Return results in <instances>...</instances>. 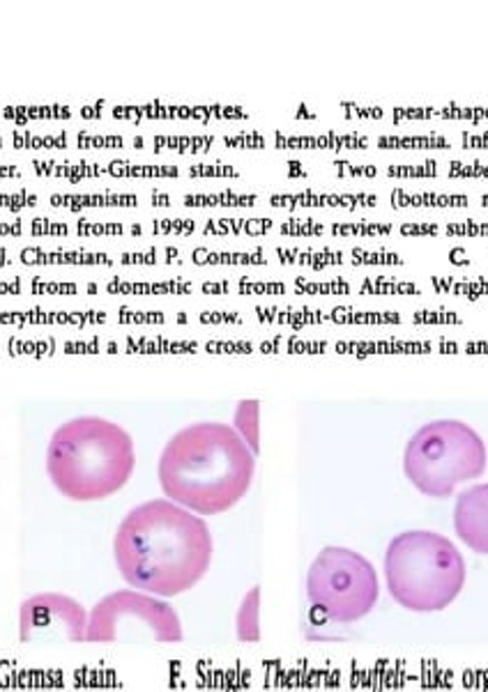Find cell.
Returning a JSON list of instances; mask_svg holds the SVG:
<instances>
[{
  "label": "cell",
  "instance_id": "obj_7",
  "mask_svg": "<svg viewBox=\"0 0 488 692\" xmlns=\"http://www.w3.org/2000/svg\"><path fill=\"white\" fill-rule=\"evenodd\" d=\"M134 626H138L143 639L148 637L164 645H178L185 639L182 622L174 605L136 589H120L90 610L86 641L111 645V641L138 639Z\"/></svg>",
  "mask_w": 488,
  "mask_h": 692
},
{
  "label": "cell",
  "instance_id": "obj_19",
  "mask_svg": "<svg viewBox=\"0 0 488 692\" xmlns=\"http://www.w3.org/2000/svg\"><path fill=\"white\" fill-rule=\"evenodd\" d=\"M334 235H392L395 226L392 224H336Z\"/></svg>",
  "mask_w": 488,
  "mask_h": 692
},
{
  "label": "cell",
  "instance_id": "obj_16",
  "mask_svg": "<svg viewBox=\"0 0 488 692\" xmlns=\"http://www.w3.org/2000/svg\"><path fill=\"white\" fill-rule=\"evenodd\" d=\"M362 292L369 294H420V288L408 281H392V279H374V281H364V286L359 288Z\"/></svg>",
  "mask_w": 488,
  "mask_h": 692
},
{
  "label": "cell",
  "instance_id": "obj_9",
  "mask_svg": "<svg viewBox=\"0 0 488 692\" xmlns=\"http://www.w3.org/2000/svg\"><path fill=\"white\" fill-rule=\"evenodd\" d=\"M454 529L470 550L488 555V483L473 485L458 494Z\"/></svg>",
  "mask_w": 488,
  "mask_h": 692
},
{
  "label": "cell",
  "instance_id": "obj_13",
  "mask_svg": "<svg viewBox=\"0 0 488 692\" xmlns=\"http://www.w3.org/2000/svg\"><path fill=\"white\" fill-rule=\"evenodd\" d=\"M339 350H344V353L355 350L357 355H410V353H429L433 348L429 343L385 338V341H376V343H357L355 348H351V345H344V348H339Z\"/></svg>",
  "mask_w": 488,
  "mask_h": 692
},
{
  "label": "cell",
  "instance_id": "obj_22",
  "mask_svg": "<svg viewBox=\"0 0 488 692\" xmlns=\"http://www.w3.org/2000/svg\"><path fill=\"white\" fill-rule=\"evenodd\" d=\"M395 122H406V120H429L435 118V109H395Z\"/></svg>",
  "mask_w": 488,
  "mask_h": 692
},
{
  "label": "cell",
  "instance_id": "obj_21",
  "mask_svg": "<svg viewBox=\"0 0 488 692\" xmlns=\"http://www.w3.org/2000/svg\"><path fill=\"white\" fill-rule=\"evenodd\" d=\"M450 178H488V166L479 164H450Z\"/></svg>",
  "mask_w": 488,
  "mask_h": 692
},
{
  "label": "cell",
  "instance_id": "obj_28",
  "mask_svg": "<svg viewBox=\"0 0 488 692\" xmlns=\"http://www.w3.org/2000/svg\"><path fill=\"white\" fill-rule=\"evenodd\" d=\"M481 203H484V205H488V196H484V198H481Z\"/></svg>",
  "mask_w": 488,
  "mask_h": 692
},
{
  "label": "cell",
  "instance_id": "obj_1",
  "mask_svg": "<svg viewBox=\"0 0 488 692\" xmlns=\"http://www.w3.org/2000/svg\"><path fill=\"white\" fill-rule=\"evenodd\" d=\"M214 543L201 515L168 500L134 506L113 538L115 566L132 589L174 599L210 571Z\"/></svg>",
  "mask_w": 488,
  "mask_h": 692
},
{
  "label": "cell",
  "instance_id": "obj_5",
  "mask_svg": "<svg viewBox=\"0 0 488 692\" xmlns=\"http://www.w3.org/2000/svg\"><path fill=\"white\" fill-rule=\"evenodd\" d=\"M486 465L484 439L473 426L456 418H437L422 426L410 437L403 454L408 481L437 500L450 498L458 483L479 479Z\"/></svg>",
  "mask_w": 488,
  "mask_h": 692
},
{
  "label": "cell",
  "instance_id": "obj_6",
  "mask_svg": "<svg viewBox=\"0 0 488 692\" xmlns=\"http://www.w3.org/2000/svg\"><path fill=\"white\" fill-rule=\"evenodd\" d=\"M307 599L336 624H355L371 614L380 599L374 563L348 548H325L307 573Z\"/></svg>",
  "mask_w": 488,
  "mask_h": 692
},
{
  "label": "cell",
  "instance_id": "obj_20",
  "mask_svg": "<svg viewBox=\"0 0 488 692\" xmlns=\"http://www.w3.org/2000/svg\"><path fill=\"white\" fill-rule=\"evenodd\" d=\"M435 118H445V120H481V118H488V109L445 107V109H435Z\"/></svg>",
  "mask_w": 488,
  "mask_h": 692
},
{
  "label": "cell",
  "instance_id": "obj_23",
  "mask_svg": "<svg viewBox=\"0 0 488 692\" xmlns=\"http://www.w3.org/2000/svg\"><path fill=\"white\" fill-rule=\"evenodd\" d=\"M488 233V226H477V224H450L447 235H481Z\"/></svg>",
  "mask_w": 488,
  "mask_h": 692
},
{
  "label": "cell",
  "instance_id": "obj_18",
  "mask_svg": "<svg viewBox=\"0 0 488 692\" xmlns=\"http://www.w3.org/2000/svg\"><path fill=\"white\" fill-rule=\"evenodd\" d=\"M353 260L355 265H389V267H403L406 260L399 254L392 252H378V254H369V252H353Z\"/></svg>",
  "mask_w": 488,
  "mask_h": 692
},
{
  "label": "cell",
  "instance_id": "obj_24",
  "mask_svg": "<svg viewBox=\"0 0 488 692\" xmlns=\"http://www.w3.org/2000/svg\"><path fill=\"white\" fill-rule=\"evenodd\" d=\"M414 323L424 325V323H458L454 315H441V313H414Z\"/></svg>",
  "mask_w": 488,
  "mask_h": 692
},
{
  "label": "cell",
  "instance_id": "obj_14",
  "mask_svg": "<svg viewBox=\"0 0 488 692\" xmlns=\"http://www.w3.org/2000/svg\"><path fill=\"white\" fill-rule=\"evenodd\" d=\"M260 410V403L258 401H242L235 410V416H233V428L235 433L244 439V444L252 449L254 456H258V412Z\"/></svg>",
  "mask_w": 488,
  "mask_h": 692
},
{
  "label": "cell",
  "instance_id": "obj_4",
  "mask_svg": "<svg viewBox=\"0 0 488 692\" xmlns=\"http://www.w3.org/2000/svg\"><path fill=\"white\" fill-rule=\"evenodd\" d=\"M385 580L401 607L418 614L441 612L466 587V559L443 534L403 532L387 546Z\"/></svg>",
  "mask_w": 488,
  "mask_h": 692
},
{
  "label": "cell",
  "instance_id": "obj_12",
  "mask_svg": "<svg viewBox=\"0 0 488 692\" xmlns=\"http://www.w3.org/2000/svg\"><path fill=\"white\" fill-rule=\"evenodd\" d=\"M235 633L240 641L260 639V587H252L242 599L235 616Z\"/></svg>",
  "mask_w": 488,
  "mask_h": 692
},
{
  "label": "cell",
  "instance_id": "obj_26",
  "mask_svg": "<svg viewBox=\"0 0 488 692\" xmlns=\"http://www.w3.org/2000/svg\"><path fill=\"white\" fill-rule=\"evenodd\" d=\"M336 166L339 170H353L351 176H362V178H374L378 172V168L374 166H351V164H336Z\"/></svg>",
  "mask_w": 488,
  "mask_h": 692
},
{
  "label": "cell",
  "instance_id": "obj_8",
  "mask_svg": "<svg viewBox=\"0 0 488 692\" xmlns=\"http://www.w3.org/2000/svg\"><path fill=\"white\" fill-rule=\"evenodd\" d=\"M90 612L65 593H35L19 607V639L26 645L44 641H86Z\"/></svg>",
  "mask_w": 488,
  "mask_h": 692
},
{
  "label": "cell",
  "instance_id": "obj_2",
  "mask_svg": "<svg viewBox=\"0 0 488 692\" xmlns=\"http://www.w3.org/2000/svg\"><path fill=\"white\" fill-rule=\"evenodd\" d=\"M254 475L256 456L231 424L219 422L178 431L157 465L166 500L197 515L231 511L249 492Z\"/></svg>",
  "mask_w": 488,
  "mask_h": 692
},
{
  "label": "cell",
  "instance_id": "obj_10",
  "mask_svg": "<svg viewBox=\"0 0 488 692\" xmlns=\"http://www.w3.org/2000/svg\"><path fill=\"white\" fill-rule=\"evenodd\" d=\"M389 203L397 210H422V208H466L470 201L461 193H441V191H408V189H395L389 193Z\"/></svg>",
  "mask_w": 488,
  "mask_h": 692
},
{
  "label": "cell",
  "instance_id": "obj_25",
  "mask_svg": "<svg viewBox=\"0 0 488 692\" xmlns=\"http://www.w3.org/2000/svg\"><path fill=\"white\" fill-rule=\"evenodd\" d=\"M401 235L410 237V235H435L437 233V226L435 224H422V226H414V224H406L399 228Z\"/></svg>",
  "mask_w": 488,
  "mask_h": 692
},
{
  "label": "cell",
  "instance_id": "obj_17",
  "mask_svg": "<svg viewBox=\"0 0 488 692\" xmlns=\"http://www.w3.org/2000/svg\"><path fill=\"white\" fill-rule=\"evenodd\" d=\"M389 178H435L437 176V161H424L420 166H387Z\"/></svg>",
  "mask_w": 488,
  "mask_h": 692
},
{
  "label": "cell",
  "instance_id": "obj_27",
  "mask_svg": "<svg viewBox=\"0 0 488 692\" xmlns=\"http://www.w3.org/2000/svg\"><path fill=\"white\" fill-rule=\"evenodd\" d=\"M463 147H488V134H463Z\"/></svg>",
  "mask_w": 488,
  "mask_h": 692
},
{
  "label": "cell",
  "instance_id": "obj_15",
  "mask_svg": "<svg viewBox=\"0 0 488 692\" xmlns=\"http://www.w3.org/2000/svg\"><path fill=\"white\" fill-rule=\"evenodd\" d=\"M380 150H445L450 141L445 136L429 134V136H380Z\"/></svg>",
  "mask_w": 488,
  "mask_h": 692
},
{
  "label": "cell",
  "instance_id": "obj_3",
  "mask_svg": "<svg viewBox=\"0 0 488 692\" xmlns=\"http://www.w3.org/2000/svg\"><path fill=\"white\" fill-rule=\"evenodd\" d=\"M132 435L104 416H77L48 439L46 475L63 498L90 504L109 500L134 475Z\"/></svg>",
  "mask_w": 488,
  "mask_h": 692
},
{
  "label": "cell",
  "instance_id": "obj_11",
  "mask_svg": "<svg viewBox=\"0 0 488 692\" xmlns=\"http://www.w3.org/2000/svg\"><path fill=\"white\" fill-rule=\"evenodd\" d=\"M275 205H328V208H346V210H359V208H374L378 205V196L369 191L359 193H323V196H284L273 198Z\"/></svg>",
  "mask_w": 488,
  "mask_h": 692
}]
</instances>
